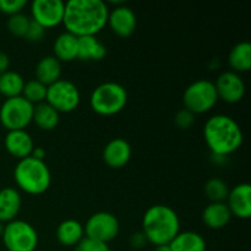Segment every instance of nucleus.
<instances>
[{
	"instance_id": "1",
	"label": "nucleus",
	"mask_w": 251,
	"mask_h": 251,
	"mask_svg": "<svg viewBox=\"0 0 251 251\" xmlns=\"http://www.w3.org/2000/svg\"><path fill=\"white\" fill-rule=\"evenodd\" d=\"M109 9L102 0H70L65 2L63 25L75 37L96 36L108 21Z\"/></svg>"
},
{
	"instance_id": "2",
	"label": "nucleus",
	"mask_w": 251,
	"mask_h": 251,
	"mask_svg": "<svg viewBox=\"0 0 251 251\" xmlns=\"http://www.w3.org/2000/svg\"><path fill=\"white\" fill-rule=\"evenodd\" d=\"M205 142L213 156L225 158L242 147L244 141L242 127L229 115L216 114L208 118L203 126Z\"/></svg>"
},
{
	"instance_id": "3",
	"label": "nucleus",
	"mask_w": 251,
	"mask_h": 251,
	"mask_svg": "<svg viewBox=\"0 0 251 251\" xmlns=\"http://www.w3.org/2000/svg\"><path fill=\"white\" fill-rule=\"evenodd\" d=\"M180 232V220L176 211L167 205H153L142 217V234L147 243L167 247Z\"/></svg>"
},
{
	"instance_id": "4",
	"label": "nucleus",
	"mask_w": 251,
	"mask_h": 251,
	"mask_svg": "<svg viewBox=\"0 0 251 251\" xmlns=\"http://www.w3.org/2000/svg\"><path fill=\"white\" fill-rule=\"evenodd\" d=\"M14 179L19 189L28 195H42L51 184V174L46 162L29 156L21 159L14 169Z\"/></svg>"
},
{
	"instance_id": "5",
	"label": "nucleus",
	"mask_w": 251,
	"mask_h": 251,
	"mask_svg": "<svg viewBox=\"0 0 251 251\" xmlns=\"http://www.w3.org/2000/svg\"><path fill=\"white\" fill-rule=\"evenodd\" d=\"M127 92L124 86L117 82H104L91 93L90 105L95 113L102 117H112L125 108Z\"/></svg>"
},
{
	"instance_id": "6",
	"label": "nucleus",
	"mask_w": 251,
	"mask_h": 251,
	"mask_svg": "<svg viewBox=\"0 0 251 251\" xmlns=\"http://www.w3.org/2000/svg\"><path fill=\"white\" fill-rule=\"evenodd\" d=\"M7 251H36L38 247V234L32 225L22 220L6 223L1 235Z\"/></svg>"
},
{
	"instance_id": "7",
	"label": "nucleus",
	"mask_w": 251,
	"mask_h": 251,
	"mask_svg": "<svg viewBox=\"0 0 251 251\" xmlns=\"http://www.w3.org/2000/svg\"><path fill=\"white\" fill-rule=\"evenodd\" d=\"M218 100L215 83L208 80H198L184 91L183 103L185 109L195 114H203L212 109Z\"/></svg>"
},
{
	"instance_id": "8",
	"label": "nucleus",
	"mask_w": 251,
	"mask_h": 251,
	"mask_svg": "<svg viewBox=\"0 0 251 251\" xmlns=\"http://www.w3.org/2000/svg\"><path fill=\"white\" fill-rule=\"evenodd\" d=\"M34 105L22 96L6 98L0 107V123L7 131L26 130L32 123Z\"/></svg>"
},
{
	"instance_id": "9",
	"label": "nucleus",
	"mask_w": 251,
	"mask_h": 251,
	"mask_svg": "<svg viewBox=\"0 0 251 251\" xmlns=\"http://www.w3.org/2000/svg\"><path fill=\"white\" fill-rule=\"evenodd\" d=\"M80 100L81 95L77 86L69 80L60 78L47 87L46 102L59 114L74 112L80 104Z\"/></svg>"
},
{
	"instance_id": "10",
	"label": "nucleus",
	"mask_w": 251,
	"mask_h": 251,
	"mask_svg": "<svg viewBox=\"0 0 251 251\" xmlns=\"http://www.w3.org/2000/svg\"><path fill=\"white\" fill-rule=\"evenodd\" d=\"M85 237L108 244L119 234V221L113 213L100 211L96 212L87 220L83 226Z\"/></svg>"
},
{
	"instance_id": "11",
	"label": "nucleus",
	"mask_w": 251,
	"mask_h": 251,
	"mask_svg": "<svg viewBox=\"0 0 251 251\" xmlns=\"http://www.w3.org/2000/svg\"><path fill=\"white\" fill-rule=\"evenodd\" d=\"M65 2L61 0H34L31 4V19L44 28L63 24Z\"/></svg>"
},
{
	"instance_id": "12",
	"label": "nucleus",
	"mask_w": 251,
	"mask_h": 251,
	"mask_svg": "<svg viewBox=\"0 0 251 251\" xmlns=\"http://www.w3.org/2000/svg\"><path fill=\"white\" fill-rule=\"evenodd\" d=\"M215 83L216 91H217L218 100L223 102L234 104L240 102L245 96V83L239 74L234 71H226L218 76Z\"/></svg>"
},
{
	"instance_id": "13",
	"label": "nucleus",
	"mask_w": 251,
	"mask_h": 251,
	"mask_svg": "<svg viewBox=\"0 0 251 251\" xmlns=\"http://www.w3.org/2000/svg\"><path fill=\"white\" fill-rule=\"evenodd\" d=\"M137 20L134 10L125 4L115 6L108 14L107 26L110 27L112 32L118 37L126 38L130 37L136 29Z\"/></svg>"
},
{
	"instance_id": "14",
	"label": "nucleus",
	"mask_w": 251,
	"mask_h": 251,
	"mask_svg": "<svg viewBox=\"0 0 251 251\" xmlns=\"http://www.w3.org/2000/svg\"><path fill=\"white\" fill-rule=\"evenodd\" d=\"M226 205L230 213L239 220L251 217V186L249 183H242L229 190Z\"/></svg>"
},
{
	"instance_id": "15",
	"label": "nucleus",
	"mask_w": 251,
	"mask_h": 251,
	"mask_svg": "<svg viewBox=\"0 0 251 251\" xmlns=\"http://www.w3.org/2000/svg\"><path fill=\"white\" fill-rule=\"evenodd\" d=\"M132 150L129 142L124 139H113L103 150V161L109 168L119 169L126 166L131 158Z\"/></svg>"
},
{
	"instance_id": "16",
	"label": "nucleus",
	"mask_w": 251,
	"mask_h": 251,
	"mask_svg": "<svg viewBox=\"0 0 251 251\" xmlns=\"http://www.w3.org/2000/svg\"><path fill=\"white\" fill-rule=\"evenodd\" d=\"M4 144L6 151L19 161L31 156L34 149L33 140L26 130L7 131Z\"/></svg>"
},
{
	"instance_id": "17",
	"label": "nucleus",
	"mask_w": 251,
	"mask_h": 251,
	"mask_svg": "<svg viewBox=\"0 0 251 251\" xmlns=\"http://www.w3.org/2000/svg\"><path fill=\"white\" fill-rule=\"evenodd\" d=\"M22 205L19 190L15 188H4L0 190V222L9 223L16 220Z\"/></svg>"
},
{
	"instance_id": "18",
	"label": "nucleus",
	"mask_w": 251,
	"mask_h": 251,
	"mask_svg": "<svg viewBox=\"0 0 251 251\" xmlns=\"http://www.w3.org/2000/svg\"><path fill=\"white\" fill-rule=\"evenodd\" d=\"M232 220V213L226 202H211L202 212V221L210 229H222Z\"/></svg>"
},
{
	"instance_id": "19",
	"label": "nucleus",
	"mask_w": 251,
	"mask_h": 251,
	"mask_svg": "<svg viewBox=\"0 0 251 251\" xmlns=\"http://www.w3.org/2000/svg\"><path fill=\"white\" fill-rule=\"evenodd\" d=\"M55 237L64 247H76L85 238V229L78 221L65 220L56 228Z\"/></svg>"
},
{
	"instance_id": "20",
	"label": "nucleus",
	"mask_w": 251,
	"mask_h": 251,
	"mask_svg": "<svg viewBox=\"0 0 251 251\" xmlns=\"http://www.w3.org/2000/svg\"><path fill=\"white\" fill-rule=\"evenodd\" d=\"M36 80L46 85H53L61 77V63L54 55L43 56L36 65Z\"/></svg>"
},
{
	"instance_id": "21",
	"label": "nucleus",
	"mask_w": 251,
	"mask_h": 251,
	"mask_svg": "<svg viewBox=\"0 0 251 251\" xmlns=\"http://www.w3.org/2000/svg\"><path fill=\"white\" fill-rule=\"evenodd\" d=\"M107 54L104 44L100 43L96 36L80 37L77 42V59L83 61H100Z\"/></svg>"
},
{
	"instance_id": "22",
	"label": "nucleus",
	"mask_w": 251,
	"mask_h": 251,
	"mask_svg": "<svg viewBox=\"0 0 251 251\" xmlns=\"http://www.w3.org/2000/svg\"><path fill=\"white\" fill-rule=\"evenodd\" d=\"M77 42L78 38L69 32L59 34L53 44L54 56L59 61H73L77 59Z\"/></svg>"
},
{
	"instance_id": "23",
	"label": "nucleus",
	"mask_w": 251,
	"mask_h": 251,
	"mask_svg": "<svg viewBox=\"0 0 251 251\" xmlns=\"http://www.w3.org/2000/svg\"><path fill=\"white\" fill-rule=\"evenodd\" d=\"M168 247L171 251H206V242L199 233L185 230L179 232Z\"/></svg>"
},
{
	"instance_id": "24",
	"label": "nucleus",
	"mask_w": 251,
	"mask_h": 251,
	"mask_svg": "<svg viewBox=\"0 0 251 251\" xmlns=\"http://www.w3.org/2000/svg\"><path fill=\"white\" fill-rule=\"evenodd\" d=\"M59 120H60L59 113L47 102L34 105L32 122L37 125L38 129L43 131H50L58 126Z\"/></svg>"
},
{
	"instance_id": "25",
	"label": "nucleus",
	"mask_w": 251,
	"mask_h": 251,
	"mask_svg": "<svg viewBox=\"0 0 251 251\" xmlns=\"http://www.w3.org/2000/svg\"><path fill=\"white\" fill-rule=\"evenodd\" d=\"M228 64L234 73H248L251 69V44L240 42L235 44L228 55Z\"/></svg>"
},
{
	"instance_id": "26",
	"label": "nucleus",
	"mask_w": 251,
	"mask_h": 251,
	"mask_svg": "<svg viewBox=\"0 0 251 251\" xmlns=\"http://www.w3.org/2000/svg\"><path fill=\"white\" fill-rule=\"evenodd\" d=\"M25 80L16 71L7 70L2 75H0V95L6 98L19 97L22 95Z\"/></svg>"
},
{
	"instance_id": "27",
	"label": "nucleus",
	"mask_w": 251,
	"mask_h": 251,
	"mask_svg": "<svg viewBox=\"0 0 251 251\" xmlns=\"http://www.w3.org/2000/svg\"><path fill=\"white\" fill-rule=\"evenodd\" d=\"M205 195L211 202H226L229 194L227 183L220 178H211L205 184Z\"/></svg>"
},
{
	"instance_id": "28",
	"label": "nucleus",
	"mask_w": 251,
	"mask_h": 251,
	"mask_svg": "<svg viewBox=\"0 0 251 251\" xmlns=\"http://www.w3.org/2000/svg\"><path fill=\"white\" fill-rule=\"evenodd\" d=\"M22 97L29 102L31 104L37 105L39 103L46 102L47 97V86L37 81L36 78L25 82L24 90H22Z\"/></svg>"
},
{
	"instance_id": "29",
	"label": "nucleus",
	"mask_w": 251,
	"mask_h": 251,
	"mask_svg": "<svg viewBox=\"0 0 251 251\" xmlns=\"http://www.w3.org/2000/svg\"><path fill=\"white\" fill-rule=\"evenodd\" d=\"M29 21H31V17L26 16L22 12L12 15V16H9V20H7V29L14 36L25 37L29 26Z\"/></svg>"
},
{
	"instance_id": "30",
	"label": "nucleus",
	"mask_w": 251,
	"mask_h": 251,
	"mask_svg": "<svg viewBox=\"0 0 251 251\" xmlns=\"http://www.w3.org/2000/svg\"><path fill=\"white\" fill-rule=\"evenodd\" d=\"M27 5L26 0H0V11L9 16L22 12Z\"/></svg>"
},
{
	"instance_id": "31",
	"label": "nucleus",
	"mask_w": 251,
	"mask_h": 251,
	"mask_svg": "<svg viewBox=\"0 0 251 251\" xmlns=\"http://www.w3.org/2000/svg\"><path fill=\"white\" fill-rule=\"evenodd\" d=\"M75 251H110L109 245L85 237L75 247Z\"/></svg>"
},
{
	"instance_id": "32",
	"label": "nucleus",
	"mask_w": 251,
	"mask_h": 251,
	"mask_svg": "<svg viewBox=\"0 0 251 251\" xmlns=\"http://www.w3.org/2000/svg\"><path fill=\"white\" fill-rule=\"evenodd\" d=\"M44 34H46V28L42 27L41 25L37 24L36 21H33V20L31 19V21H29V26L28 28H27V32L26 34H25L24 38H26L27 41L29 42H39L42 38H43Z\"/></svg>"
},
{
	"instance_id": "33",
	"label": "nucleus",
	"mask_w": 251,
	"mask_h": 251,
	"mask_svg": "<svg viewBox=\"0 0 251 251\" xmlns=\"http://www.w3.org/2000/svg\"><path fill=\"white\" fill-rule=\"evenodd\" d=\"M174 120H176V124L179 129L186 130L194 124V122H195V115L184 108V109L179 110V112L176 113V119Z\"/></svg>"
},
{
	"instance_id": "34",
	"label": "nucleus",
	"mask_w": 251,
	"mask_h": 251,
	"mask_svg": "<svg viewBox=\"0 0 251 251\" xmlns=\"http://www.w3.org/2000/svg\"><path fill=\"white\" fill-rule=\"evenodd\" d=\"M147 243L146 238H145V235L141 233H136V234H134L131 237V245L134 248H136V249H140V248L145 247V244Z\"/></svg>"
},
{
	"instance_id": "35",
	"label": "nucleus",
	"mask_w": 251,
	"mask_h": 251,
	"mask_svg": "<svg viewBox=\"0 0 251 251\" xmlns=\"http://www.w3.org/2000/svg\"><path fill=\"white\" fill-rule=\"evenodd\" d=\"M10 66V59L7 56V54L0 51V75H2L4 73H6L9 70Z\"/></svg>"
},
{
	"instance_id": "36",
	"label": "nucleus",
	"mask_w": 251,
	"mask_h": 251,
	"mask_svg": "<svg viewBox=\"0 0 251 251\" xmlns=\"http://www.w3.org/2000/svg\"><path fill=\"white\" fill-rule=\"evenodd\" d=\"M31 156L34 157V158L43 161V158L46 157V150H44L43 147H34L33 151H32Z\"/></svg>"
},
{
	"instance_id": "37",
	"label": "nucleus",
	"mask_w": 251,
	"mask_h": 251,
	"mask_svg": "<svg viewBox=\"0 0 251 251\" xmlns=\"http://www.w3.org/2000/svg\"><path fill=\"white\" fill-rule=\"evenodd\" d=\"M153 251H171V249H169V247L167 245V247H156Z\"/></svg>"
},
{
	"instance_id": "38",
	"label": "nucleus",
	"mask_w": 251,
	"mask_h": 251,
	"mask_svg": "<svg viewBox=\"0 0 251 251\" xmlns=\"http://www.w3.org/2000/svg\"><path fill=\"white\" fill-rule=\"evenodd\" d=\"M4 227H5L4 223L0 222V237H1V235H2V232H4Z\"/></svg>"
}]
</instances>
